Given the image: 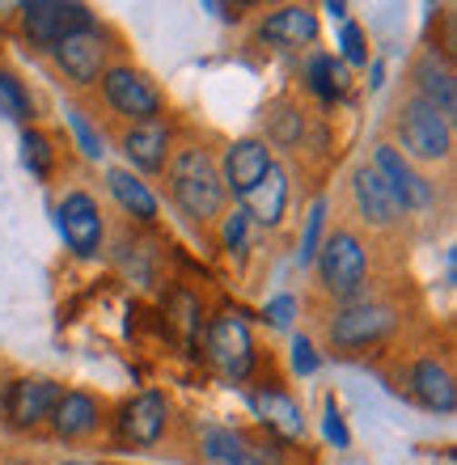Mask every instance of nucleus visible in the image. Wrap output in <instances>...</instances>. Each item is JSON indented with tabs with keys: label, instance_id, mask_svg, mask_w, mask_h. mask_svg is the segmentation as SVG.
<instances>
[{
	"label": "nucleus",
	"instance_id": "f257e3e1",
	"mask_svg": "<svg viewBox=\"0 0 457 465\" xmlns=\"http://www.w3.org/2000/svg\"><path fill=\"white\" fill-rule=\"evenodd\" d=\"M170 195L186 221L212 224L224 208V183L208 148L186 144L170 157Z\"/></svg>",
	"mask_w": 457,
	"mask_h": 465
},
{
	"label": "nucleus",
	"instance_id": "f03ea898",
	"mask_svg": "<svg viewBox=\"0 0 457 465\" xmlns=\"http://www.w3.org/2000/svg\"><path fill=\"white\" fill-rule=\"evenodd\" d=\"M313 258H318V283L331 296H339L343 305L364 292V280H369V254H364V242H360L352 229H334Z\"/></svg>",
	"mask_w": 457,
	"mask_h": 465
},
{
	"label": "nucleus",
	"instance_id": "7ed1b4c3",
	"mask_svg": "<svg viewBox=\"0 0 457 465\" xmlns=\"http://www.w3.org/2000/svg\"><path fill=\"white\" fill-rule=\"evenodd\" d=\"M398 326V313L385 301H347L331 322H326V334H331V347L339 351H364V347L385 343Z\"/></svg>",
	"mask_w": 457,
	"mask_h": 465
},
{
	"label": "nucleus",
	"instance_id": "20e7f679",
	"mask_svg": "<svg viewBox=\"0 0 457 465\" xmlns=\"http://www.w3.org/2000/svg\"><path fill=\"white\" fill-rule=\"evenodd\" d=\"M398 135L415 161H449L453 153V123L423 98H407L398 106Z\"/></svg>",
	"mask_w": 457,
	"mask_h": 465
},
{
	"label": "nucleus",
	"instance_id": "39448f33",
	"mask_svg": "<svg viewBox=\"0 0 457 465\" xmlns=\"http://www.w3.org/2000/svg\"><path fill=\"white\" fill-rule=\"evenodd\" d=\"M102 94H106L114 114H124V119H132V123H153L161 114V106H165L157 85H153L140 68H132V64L106 68V73H102Z\"/></svg>",
	"mask_w": 457,
	"mask_h": 465
},
{
	"label": "nucleus",
	"instance_id": "423d86ee",
	"mask_svg": "<svg viewBox=\"0 0 457 465\" xmlns=\"http://www.w3.org/2000/svg\"><path fill=\"white\" fill-rule=\"evenodd\" d=\"M94 25V13L89 5H76V0H30L22 5V30L30 43L38 47H55L76 30H89Z\"/></svg>",
	"mask_w": 457,
	"mask_h": 465
},
{
	"label": "nucleus",
	"instance_id": "0eeeda50",
	"mask_svg": "<svg viewBox=\"0 0 457 465\" xmlns=\"http://www.w3.org/2000/svg\"><path fill=\"white\" fill-rule=\"evenodd\" d=\"M208 355H212V364L221 368L224 377L246 381L250 372H254V339H250V326L237 318V313H221V318H212Z\"/></svg>",
	"mask_w": 457,
	"mask_h": 465
},
{
	"label": "nucleus",
	"instance_id": "6e6552de",
	"mask_svg": "<svg viewBox=\"0 0 457 465\" xmlns=\"http://www.w3.org/2000/svg\"><path fill=\"white\" fill-rule=\"evenodd\" d=\"M170 428V402H165V393L157 390H144L136 398H127L119 406V415H114V431H119V440L124 444H136V449H153V444L165 436Z\"/></svg>",
	"mask_w": 457,
	"mask_h": 465
},
{
	"label": "nucleus",
	"instance_id": "1a4fd4ad",
	"mask_svg": "<svg viewBox=\"0 0 457 465\" xmlns=\"http://www.w3.org/2000/svg\"><path fill=\"white\" fill-rule=\"evenodd\" d=\"M106 35H102L98 25H89V30H76V35H68L64 43H55L51 47V55H55V64L64 68V76L68 81H76V85H94V81H102V73H106Z\"/></svg>",
	"mask_w": 457,
	"mask_h": 465
},
{
	"label": "nucleus",
	"instance_id": "9d476101",
	"mask_svg": "<svg viewBox=\"0 0 457 465\" xmlns=\"http://www.w3.org/2000/svg\"><path fill=\"white\" fill-rule=\"evenodd\" d=\"M60 232H64V242L73 245L81 258L98 254V250H102V232H106L98 199L85 195V191H68V195H64V203H60Z\"/></svg>",
	"mask_w": 457,
	"mask_h": 465
},
{
	"label": "nucleus",
	"instance_id": "9b49d317",
	"mask_svg": "<svg viewBox=\"0 0 457 465\" xmlns=\"http://www.w3.org/2000/svg\"><path fill=\"white\" fill-rule=\"evenodd\" d=\"M64 385L47 377H25V381H13L9 393H5V419H9L13 428H38V423H47L55 402H60Z\"/></svg>",
	"mask_w": 457,
	"mask_h": 465
},
{
	"label": "nucleus",
	"instance_id": "f8f14e48",
	"mask_svg": "<svg viewBox=\"0 0 457 465\" xmlns=\"http://www.w3.org/2000/svg\"><path fill=\"white\" fill-rule=\"evenodd\" d=\"M373 170L382 173V183L390 186V195H394V203L402 212H415V208H428V203H432V186L411 170L394 144H377V153H373Z\"/></svg>",
	"mask_w": 457,
	"mask_h": 465
},
{
	"label": "nucleus",
	"instance_id": "ddd939ff",
	"mask_svg": "<svg viewBox=\"0 0 457 465\" xmlns=\"http://www.w3.org/2000/svg\"><path fill=\"white\" fill-rule=\"evenodd\" d=\"M352 199H356L360 221L369 224V229H394L402 221V208L394 203L390 186L382 183V173L373 170V165H360L352 173Z\"/></svg>",
	"mask_w": 457,
	"mask_h": 465
},
{
	"label": "nucleus",
	"instance_id": "4468645a",
	"mask_svg": "<svg viewBox=\"0 0 457 465\" xmlns=\"http://www.w3.org/2000/svg\"><path fill=\"white\" fill-rule=\"evenodd\" d=\"M415 98H423L428 106H436V111L445 114H453L457 111V81H453V64H449V55L445 51H423L420 60H415Z\"/></svg>",
	"mask_w": 457,
	"mask_h": 465
},
{
	"label": "nucleus",
	"instance_id": "2eb2a0df",
	"mask_svg": "<svg viewBox=\"0 0 457 465\" xmlns=\"http://www.w3.org/2000/svg\"><path fill=\"white\" fill-rule=\"evenodd\" d=\"M411 398L423 406V411H436V415H449L457 406V385H453V368L445 360H420V364L411 368Z\"/></svg>",
	"mask_w": 457,
	"mask_h": 465
},
{
	"label": "nucleus",
	"instance_id": "dca6fc26",
	"mask_svg": "<svg viewBox=\"0 0 457 465\" xmlns=\"http://www.w3.org/2000/svg\"><path fill=\"white\" fill-rule=\"evenodd\" d=\"M102 428V402L94 393H81V390H64L55 411H51V431L60 440H85L94 431Z\"/></svg>",
	"mask_w": 457,
	"mask_h": 465
},
{
	"label": "nucleus",
	"instance_id": "f3484780",
	"mask_svg": "<svg viewBox=\"0 0 457 465\" xmlns=\"http://www.w3.org/2000/svg\"><path fill=\"white\" fill-rule=\"evenodd\" d=\"M275 161H272V148H267V140H237L229 153H224V173H221V183L224 191H233V195H246L250 186L259 183L263 173L272 170Z\"/></svg>",
	"mask_w": 457,
	"mask_h": 465
},
{
	"label": "nucleus",
	"instance_id": "a211bd4d",
	"mask_svg": "<svg viewBox=\"0 0 457 465\" xmlns=\"http://www.w3.org/2000/svg\"><path fill=\"white\" fill-rule=\"evenodd\" d=\"M124 153L127 161L144 173H161L165 161H170V127L161 119L153 123H132L124 132Z\"/></svg>",
	"mask_w": 457,
	"mask_h": 465
},
{
	"label": "nucleus",
	"instance_id": "6ab92c4d",
	"mask_svg": "<svg viewBox=\"0 0 457 465\" xmlns=\"http://www.w3.org/2000/svg\"><path fill=\"white\" fill-rule=\"evenodd\" d=\"M259 38L272 47H305L318 38V13L309 5H284L259 25Z\"/></svg>",
	"mask_w": 457,
	"mask_h": 465
},
{
	"label": "nucleus",
	"instance_id": "aec40b11",
	"mask_svg": "<svg viewBox=\"0 0 457 465\" xmlns=\"http://www.w3.org/2000/svg\"><path fill=\"white\" fill-rule=\"evenodd\" d=\"M242 199H246V216H254L259 224H280L288 208V173L280 165H272Z\"/></svg>",
	"mask_w": 457,
	"mask_h": 465
},
{
	"label": "nucleus",
	"instance_id": "412c9836",
	"mask_svg": "<svg viewBox=\"0 0 457 465\" xmlns=\"http://www.w3.org/2000/svg\"><path fill=\"white\" fill-rule=\"evenodd\" d=\"M254 411H259V419L267 423V431H275V436H284V440H301V436H305L301 406L293 402L284 390H267V385H263V390L254 393Z\"/></svg>",
	"mask_w": 457,
	"mask_h": 465
},
{
	"label": "nucleus",
	"instance_id": "4be33fe9",
	"mask_svg": "<svg viewBox=\"0 0 457 465\" xmlns=\"http://www.w3.org/2000/svg\"><path fill=\"white\" fill-rule=\"evenodd\" d=\"M199 453L212 465H246L250 461V440L233 428H221V423H204L199 428Z\"/></svg>",
	"mask_w": 457,
	"mask_h": 465
},
{
	"label": "nucleus",
	"instance_id": "5701e85b",
	"mask_svg": "<svg viewBox=\"0 0 457 465\" xmlns=\"http://www.w3.org/2000/svg\"><path fill=\"white\" fill-rule=\"evenodd\" d=\"M111 195L119 199V208L127 212V216H136L140 224H153L157 221V199H153V191L140 178H132L127 170H111Z\"/></svg>",
	"mask_w": 457,
	"mask_h": 465
},
{
	"label": "nucleus",
	"instance_id": "b1692460",
	"mask_svg": "<svg viewBox=\"0 0 457 465\" xmlns=\"http://www.w3.org/2000/svg\"><path fill=\"white\" fill-rule=\"evenodd\" d=\"M309 89L326 102L343 98L347 94V68L339 60H331V55H313V60H309Z\"/></svg>",
	"mask_w": 457,
	"mask_h": 465
},
{
	"label": "nucleus",
	"instance_id": "393cba45",
	"mask_svg": "<svg viewBox=\"0 0 457 465\" xmlns=\"http://www.w3.org/2000/svg\"><path fill=\"white\" fill-rule=\"evenodd\" d=\"M22 157H25V170L35 178H51V170H55V148H51V140L43 132L22 135Z\"/></svg>",
	"mask_w": 457,
	"mask_h": 465
},
{
	"label": "nucleus",
	"instance_id": "a878e982",
	"mask_svg": "<svg viewBox=\"0 0 457 465\" xmlns=\"http://www.w3.org/2000/svg\"><path fill=\"white\" fill-rule=\"evenodd\" d=\"M301 132H305V119H301L297 106H288V102H275L272 106V140L280 148H293L301 140Z\"/></svg>",
	"mask_w": 457,
	"mask_h": 465
},
{
	"label": "nucleus",
	"instance_id": "bb28decb",
	"mask_svg": "<svg viewBox=\"0 0 457 465\" xmlns=\"http://www.w3.org/2000/svg\"><path fill=\"white\" fill-rule=\"evenodd\" d=\"M0 114H5V119H30V94H25L22 89V81H17V76L13 73H0Z\"/></svg>",
	"mask_w": 457,
	"mask_h": 465
},
{
	"label": "nucleus",
	"instance_id": "cd10ccee",
	"mask_svg": "<svg viewBox=\"0 0 457 465\" xmlns=\"http://www.w3.org/2000/svg\"><path fill=\"white\" fill-rule=\"evenodd\" d=\"M322 221H326V203H313L305 216V237H301V262H313V254H318V237H322Z\"/></svg>",
	"mask_w": 457,
	"mask_h": 465
},
{
	"label": "nucleus",
	"instance_id": "c85d7f7f",
	"mask_svg": "<svg viewBox=\"0 0 457 465\" xmlns=\"http://www.w3.org/2000/svg\"><path fill=\"white\" fill-rule=\"evenodd\" d=\"M68 123H73V132H76V140H81V153H85V157H102V153H106V148H102V135L89 127V119L81 111L68 114Z\"/></svg>",
	"mask_w": 457,
	"mask_h": 465
},
{
	"label": "nucleus",
	"instance_id": "c756f323",
	"mask_svg": "<svg viewBox=\"0 0 457 465\" xmlns=\"http://www.w3.org/2000/svg\"><path fill=\"white\" fill-rule=\"evenodd\" d=\"M343 55H347V64H369V47H364V30H360L356 22H347L343 25Z\"/></svg>",
	"mask_w": 457,
	"mask_h": 465
},
{
	"label": "nucleus",
	"instance_id": "7c9ffc66",
	"mask_svg": "<svg viewBox=\"0 0 457 465\" xmlns=\"http://www.w3.org/2000/svg\"><path fill=\"white\" fill-rule=\"evenodd\" d=\"M246 212H233V216H224V250L229 254H242L246 250Z\"/></svg>",
	"mask_w": 457,
	"mask_h": 465
},
{
	"label": "nucleus",
	"instance_id": "2f4dec72",
	"mask_svg": "<svg viewBox=\"0 0 457 465\" xmlns=\"http://www.w3.org/2000/svg\"><path fill=\"white\" fill-rule=\"evenodd\" d=\"M326 436H331L339 449L347 444V428H343V415H339V406H334V398H326Z\"/></svg>",
	"mask_w": 457,
	"mask_h": 465
},
{
	"label": "nucleus",
	"instance_id": "473e14b6",
	"mask_svg": "<svg viewBox=\"0 0 457 465\" xmlns=\"http://www.w3.org/2000/svg\"><path fill=\"white\" fill-rule=\"evenodd\" d=\"M293 364H297V372H305V377L318 368V355H313L309 339H297V343H293Z\"/></svg>",
	"mask_w": 457,
	"mask_h": 465
},
{
	"label": "nucleus",
	"instance_id": "72a5a7b5",
	"mask_svg": "<svg viewBox=\"0 0 457 465\" xmlns=\"http://www.w3.org/2000/svg\"><path fill=\"white\" fill-rule=\"evenodd\" d=\"M293 313H297V305H293V296H275L272 309H267V318H272V326H288V322H293Z\"/></svg>",
	"mask_w": 457,
	"mask_h": 465
},
{
	"label": "nucleus",
	"instance_id": "f704fd0d",
	"mask_svg": "<svg viewBox=\"0 0 457 465\" xmlns=\"http://www.w3.org/2000/svg\"><path fill=\"white\" fill-rule=\"evenodd\" d=\"M60 465H94V461H60Z\"/></svg>",
	"mask_w": 457,
	"mask_h": 465
}]
</instances>
